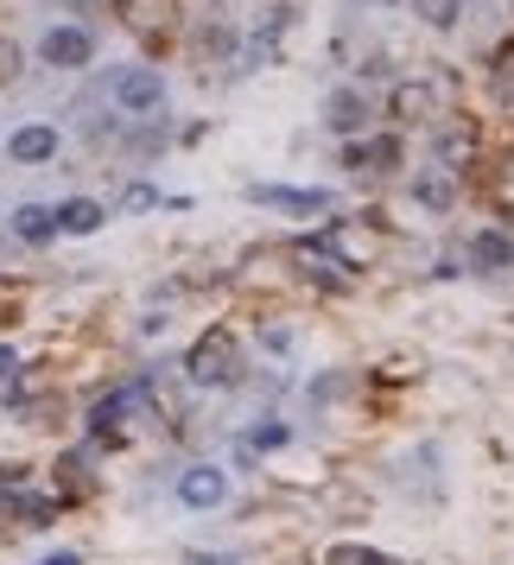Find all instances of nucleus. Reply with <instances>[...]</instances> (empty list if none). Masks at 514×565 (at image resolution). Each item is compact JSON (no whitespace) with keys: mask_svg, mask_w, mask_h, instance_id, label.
I'll return each instance as SVG.
<instances>
[{"mask_svg":"<svg viewBox=\"0 0 514 565\" xmlns=\"http://www.w3.org/2000/svg\"><path fill=\"white\" fill-rule=\"evenodd\" d=\"M184 375H191L197 387H223V382H235V375H242V356H235L229 337H204V343L184 356Z\"/></svg>","mask_w":514,"mask_h":565,"instance_id":"20e7f679","label":"nucleus"},{"mask_svg":"<svg viewBox=\"0 0 514 565\" xmlns=\"http://www.w3.org/2000/svg\"><path fill=\"white\" fill-rule=\"evenodd\" d=\"M13 369H20V350H13V343H0V382H7Z\"/></svg>","mask_w":514,"mask_h":565,"instance_id":"6ab92c4d","label":"nucleus"},{"mask_svg":"<svg viewBox=\"0 0 514 565\" xmlns=\"http://www.w3.org/2000/svg\"><path fill=\"white\" fill-rule=\"evenodd\" d=\"M248 445H255V451H280V445H286V426H280V419H260L255 433H248Z\"/></svg>","mask_w":514,"mask_h":565,"instance_id":"f3484780","label":"nucleus"},{"mask_svg":"<svg viewBox=\"0 0 514 565\" xmlns=\"http://www.w3.org/2000/svg\"><path fill=\"white\" fill-rule=\"evenodd\" d=\"M39 565H83V559H77V553H45Z\"/></svg>","mask_w":514,"mask_h":565,"instance_id":"aec40b11","label":"nucleus"},{"mask_svg":"<svg viewBox=\"0 0 514 565\" xmlns=\"http://www.w3.org/2000/svg\"><path fill=\"white\" fill-rule=\"evenodd\" d=\"M368 121H375V103H368L362 89H331V96H324V128H331V134L356 140Z\"/></svg>","mask_w":514,"mask_h":565,"instance_id":"0eeeda50","label":"nucleus"},{"mask_svg":"<svg viewBox=\"0 0 514 565\" xmlns=\"http://www.w3.org/2000/svg\"><path fill=\"white\" fill-rule=\"evenodd\" d=\"M52 216H57V235H96L108 223V210L96 198H64V204H52Z\"/></svg>","mask_w":514,"mask_h":565,"instance_id":"9d476101","label":"nucleus"},{"mask_svg":"<svg viewBox=\"0 0 514 565\" xmlns=\"http://www.w3.org/2000/svg\"><path fill=\"white\" fill-rule=\"evenodd\" d=\"M413 13H419L432 32H451L463 20V0H413Z\"/></svg>","mask_w":514,"mask_h":565,"instance_id":"4468645a","label":"nucleus"},{"mask_svg":"<svg viewBox=\"0 0 514 565\" xmlns=\"http://www.w3.org/2000/svg\"><path fill=\"white\" fill-rule=\"evenodd\" d=\"M108 96H115V108L121 115H159L165 108V77H159L153 64H128V71H115V83H108Z\"/></svg>","mask_w":514,"mask_h":565,"instance_id":"f257e3e1","label":"nucleus"},{"mask_svg":"<svg viewBox=\"0 0 514 565\" xmlns=\"http://www.w3.org/2000/svg\"><path fill=\"white\" fill-rule=\"evenodd\" d=\"M39 57L52 71H89L96 64V39H89V26H52L39 39Z\"/></svg>","mask_w":514,"mask_h":565,"instance_id":"39448f33","label":"nucleus"},{"mask_svg":"<svg viewBox=\"0 0 514 565\" xmlns=\"http://www.w3.org/2000/svg\"><path fill=\"white\" fill-rule=\"evenodd\" d=\"M260 210H274V216H331V191H318V184H255L248 191Z\"/></svg>","mask_w":514,"mask_h":565,"instance_id":"f03ea898","label":"nucleus"},{"mask_svg":"<svg viewBox=\"0 0 514 565\" xmlns=\"http://www.w3.org/2000/svg\"><path fill=\"white\" fill-rule=\"evenodd\" d=\"M470 260H476L483 274H502V267H514L508 230H476V235H470Z\"/></svg>","mask_w":514,"mask_h":565,"instance_id":"9b49d317","label":"nucleus"},{"mask_svg":"<svg viewBox=\"0 0 514 565\" xmlns=\"http://www.w3.org/2000/svg\"><path fill=\"white\" fill-rule=\"evenodd\" d=\"M343 559H350V565H400L394 553H343Z\"/></svg>","mask_w":514,"mask_h":565,"instance_id":"a211bd4d","label":"nucleus"},{"mask_svg":"<svg viewBox=\"0 0 514 565\" xmlns=\"http://www.w3.org/2000/svg\"><path fill=\"white\" fill-rule=\"evenodd\" d=\"M387 108H394V121H419V115L432 108V83H394Z\"/></svg>","mask_w":514,"mask_h":565,"instance_id":"ddd939ff","label":"nucleus"},{"mask_svg":"<svg viewBox=\"0 0 514 565\" xmlns=\"http://www.w3.org/2000/svg\"><path fill=\"white\" fill-rule=\"evenodd\" d=\"M57 153H64V134H57L52 121H26V128L7 134V159H13V166H52Z\"/></svg>","mask_w":514,"mask_h":565,"instance_id":"423d86ee","label":"nucleus"},{"mask_svg":"<svg viewBox=\"0 0 514 565\" xmlns=\"http://www.w3.org/2000/svg\"><path fill=\"white\" fill-rule=\"evenodd\" d=\"M172 489H179V509H191V514H210V509L229 502V477H223V463H184Z\"/></svg>","mask_w":514,"mask_h":565,"instance_id":"7ed1b4c3","label":"nucleus"},{"mask_svg":"<svg viewBox=\"0 0 514 565\" xmlns=\"http://www.w3.org/2000/svg\"><path fill=\"white\" fill-rule=\"evenodd\" d=\"M165 198H159V184H147V179H133V184H121V210L128 216H147V210H159Z\"/></svg>","mask_w":514,"mask_h":565,"instance_id":"2eb2a0df","label":"nucleus"},{"mask_svg":"<svg viewBox=\"0 0 514 565\" xmlns=\"http://www.w3.org/2000/svg\"><path fill=\"white\" fill-rule=\"evenodd\" d=\"M413 204H419V210H432V216H445V210L458 204V179H451L445 166H426V172L413 179Z\"/></svg>","mask_w":514,"mask_h":565,"instance_id":"1a4fd4ad","label":"nucleus"},{"mask_svg":"<svg viewBox=\"0 0 514 565\" xmlns=\"http://www.w3.org/2000/svg\"><path fill=\"white\" fill-rule=\"evenodd\" d=\"M343 166H350V172H394V166H400V134H375V140H350V147H343Z\"/></svg>","mask_w":514,"mask_h":565,"instance_id":"6e6552de","label":"nucleus"},{"mask_svg":"<svg viewBox=\"0 0 514 565\" xmlns=\"http://www.w3.org/2000/svg\"><path fill=\"white\" fill-rule=\"evenodd\" d=\"M470 147H476V140H470V128L438 134V166H463V159H470Z\"/></svg>","mask_w":514,"mask_h":565,"instance_id":"dca6fc26","label":"nucleus"},{"mask_svg":"<svg viewBox=\"0 0 514 565\" xmlns=\"http://www.w3.org/2000/svg\"><path fill=\"white\" fill-rule=\"evenodd\" d=\"M13 235H20L26 248H45V242H57V216L45 204H20L13 210Z\"/></svg>","mask_w":514,"mask_h":565,"instance_id":"f8f14e48","label":"nucleus"}]
</instances>
